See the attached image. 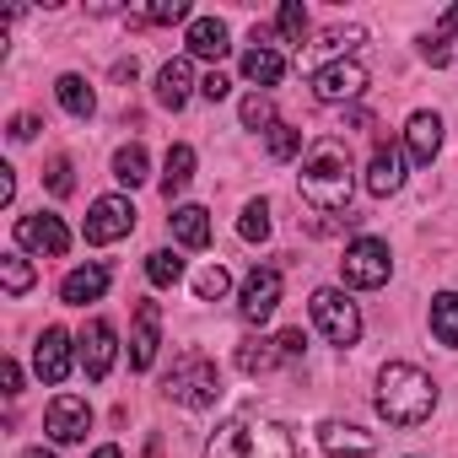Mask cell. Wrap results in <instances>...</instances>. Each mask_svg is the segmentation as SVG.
<instances>
[{"instance_id":"obj_1","label":"cell","mask_w":458,"mask_h":458,"mask_svg":"<svg viewBox=\"0 0 458 458\" xmlns=\"http://www.w3.org/2000/svg\"><path fill=\"white\" fill-rule=\"evenodd\" d=\"M297 183H302V199H308L313 210H324V216L345 210V205H351V194H356L351 151H345L340 140H313V146H308V157H302Z\"/></svg>"},{"instance_id":"obj_2","label":"cell","mask_w":458,"mask_h":458,"mask_svg":"<svg viewBox=\"0 0 458 458\" xmlns=\"http://www.w3.org/2000/svg\"><path fill=\"white\" fill-rule=\"evenodd\" d=\"M205 458H308V453L297 447V437H292L281 420L238 415V420H226V426L210 437Z\"/></svg>"},{"instance_id":"obj_3","label":"cell","mask_w":458,"mask_h":458,"mask_svg":"<svg viewBox=\"0 0 458 458\" xmlns=\"http://www.w3.org/2000/svg\"><path fill=\"white\" fill-rule=\"evenodd\" d=\"M437 410V383L410 367V361H388L377 372V415L388 426H420L426 415Z\"/></svg>"},{"instance_id":"obj_4","label":"cell","mask_w":458,"mask_h":458,"mask_svg":"<svg viewBox=\"0 0 458 458\" xmlns=\"http://www.w3.org/2000/svg\"><path fill=\"white\" fill-rule=\"evenodd\" d=\"M313 329H318L329 345L351 351V345L361 340V308H356L340 286H324V292H313Z\"/></svg>"},{"instance_id":"obj_5","label":"cell","mask_w":458,"mask_h":458,"mask_svg":"<svg viewBox=\"0 0 458 458\" xmlns=\"http://www.w3.org/2000/svg\"><path fill=\"white\" fill-rule=\"evenodd\" d=\"M162 394H167L173 404H183V410H210L216 394H221V372H216V361H205V356H183V361L173 367V377L162 383Z\"/></svg>"},{"instance_id":"obj_6","label":"cell","mask_w":458,"mask_h":458,"mask_svg":"<svg viewBox=\"0 0 458 458\" xmlns=\"http://www.w3.org/2000/svg\"><path fill=\"white\" fill-rule=\"evenodd\" d=\"M340 276H345V286H356V292L388 286V276H394L388 243H383V238H356V243L345 249V259H340Z\"/></svg>"},{"instance_id":"obj_7","label":"cell","mask_w":458,"mask_h":458,"mask_svg":"<svg viewBox=\"0 0 458 458\" xmlns=\"http://www.w3.org/2000/svg\"><path fill=\"white\" fill-rule=\"evenodd\" d=\"M87 243H119V238H130L135 233V205L124 199V194H103V199H92V210H87Z\"/></svg>"},{"instance_id":"obj_8","label":"cell","mask_w":458,"mask_h":458,"mask_svg":"<svg viewBox=\"0 0 458 458\" xmlns=\"http://www.w3.org/2000/svg\"><path fill=\"white\" fill-rule=\"evenodd\" d=\"M17 243L38 259H65L71 249V226L49 210H33V216H17Z\"/></svg>"},{"instance_id":"obj_9","label":"cell","mask_w":458,"mask_h":458,"mask_svg":"<svg viewBox=\"0 0 458 458\" xmlns=\"http://www.w3.org/2000/svg\"><path fill=\"white\" fill-rule=\"evenodd\" d=\"M361 92H367V71H361L356 60H329V65L313 71V98L329 103V108H345V103H356Z\"/></svg>"},{"instance_id":"obj_10","label":"cell","mask_w":458,"mask_h":458,"mask_svg":"<svg viewBox=\"0 0 458 458\" xmlns=\"http://www.w3.org/2000/svg\"><path fill=\"white\" fill-rule=\"evenodd\" d=\"M114 356H119V329H114L108 318H92V324L81 329V340H76V361H81V372H87L92 383H103V377L114 372Z\"/></svg>"},{"instance_id":"obj_11","label":"cell","mask_w":458,"mask_h":458,"mask_svg":"<svg viewBox=\"0 0 458 458\" xmlns=\"http://www.w3.org/2000/svg\"><path fill=\"white\" fill-rule=\"evenodd\" d=\"M44 431H49L55 442H87V431H92V404H87L81 394H55L49 410H44Z\"/></svg>"},{"instance_id":"obj_12","label":"cell","mask_w":458,"mask_h":458,"mask_svg":"<svg viewBox=\"0 0 458 458\" xmlns=\"http://www.w3.org/2000/svg\"><path fill=\"white\" fill-rule=\"evenodd\" d=\"M276 308H281V270L265 265V270H254V276L243 281V292H238V313H243L249 324H270Z\"/></svg>"},{"instance_id":"obj_13","label":"cell","mask_w":458,"mask_h":458,"mask_svg":"<svg viewBox=\"0 0 458 458\" xmlns=\"http://www.w3.org/2000/svg\"><path fill=\"white\" fill-rule=\"evenodd\" d=\"M71 367H76V340H71L65 329H44L38 345H33V372H38L49 388H60V383L71 377Z\"/></svg>"},{"instance_id":"obj_14","label":"cell","mask_w":458,"mask_h":458,"mask_svg":"<svg viewBox=\"0 0 458 458\" xmlns=\"http://www.w3.org/2000/svg\"><path fill=\"white\" fill-rule=\"evenodd\" d=\"M157 345H162V308L157 302H140L135 308V329H130V367L146 372L157 361Z\"/></svg>"},{"instance_id":"obj_15","label":"cell","mask_w":458,"mask_h":458,"mask_svg":"<svg viewBox=\"0 0 458 458\" xmlns=\"http://www.w3.org/2000/svg\"><path fill=\"white\" fill-rule=\"evenodd\" d=\"M437 151H442V119L431 108L410 114V124H404V157L426 167V162H437Z\"/></svg>"},{"instance_id":"obj_16","label":"cell","mask_w":458,"mask_h":458,"mask_svg":"<svg viewBox=\"0 0 458 458\" xmlns=\"http://www.w3.org/2000/svg\"><path fill=\"white\" fill-rule=\"evenodd\" d=\"M399 183H404V146L377 140V151H372V162H367V189L383 199V194H399Z\"/></svg>"},{"instance_id":"obj_17","label":"cell","mask_w":458,"mask_h":458,"mask_svg":"<svg viewBox=\"0 0 458 458\" xmlns=\"http://www.w3.org/2000/svg\"><path fill=\"white\" fill-rule=\"evenodd\" d=\"M103 292H108V265H76V270L60 281V302H65V308L103 302Z\"/></svg>"},{"instance_id":"obj_18","label":"cell","mask_w":458,"mask_h":458,"mask_svg":"<svg viewBox=\"0 0 458 458\" xmlns=\"http://www.w3.org/2000/svg\"><path fill=\"white\" fill-rule=\"evenodd\" d=\"M318 442L335 458H367V453H377V437L361 431V426H345V420H324L318 426Z\"/></svg>"},{"instance_id":"obj_19","label":"cell","mask_w":458,"mask_h":458,"mask_svg":"<svg viewBox=\"0 0 458 458\" xmlns=\"http://www.w3.org/2000/svg\"><path fill=\"white\" fill-rule=\"evenodd\" d=\"M183 44H189V55L194 60H226V49H233V38H226V22L221 17H194L189 22V33H183Z\"/></svg>"},{"instance_id":"obj_20","label":"cell","mask_w":458,"mask_h":458,"mask_svg":"<svg viewBox=\"0 0 458 458\" xmlns=\"http://www.w3.org/2000/svg\"><path fill=\"white\" fill-rule=\"evenodd\" d=\"M194 92H199V81H194L189 60H167V65L157 71V103H162V108H173V114H178Z\"/></svg>"},{"instance_id":"obj_21","label":"cell","mask_w":458,"mask_h":458,"mask_svg":"<svg viewBox=\"0 0 458 458\" xmlns=\"http://www.w3.org/2000/svg\"><path fill=\"white\" fill-rule=\"evenodd\" d=\"M281 76H286V55H281L276 44H249V49H243V81L276 87Z\"/></svg>"},{"instance_id":"obj_22","label":"cell","mask_w":458,"mask_h":458,"mask_svg":"<svg viewBox=\"0 0 458 458\" xmlns=\"http://www.w3.org/2000/svg\"><path fill=\"white\" fill-rule=\"evenodd\" d=\"M167 226H173V238H178L183 249H205V243H210V210H205V205H173Z\"/></svg>"},{"instance_id":"obj_23","label":"cell","mask_w":458,"mask_h":458,"mask_svg":"<svg viewBox=\"0 0 458 458\" xmlns=\"http://www.w3.org/2000/svg\"><path fill=\"white\" fill-rule=\"evenodd\" d=\"M286 356H281V345L276 340H265V335H249L243 345H238V372H249V377H265V372H276Z\"/></svg>"},{"instance_id":"obj_24","label":"cell","mask_w":458,"mask_h":458,"mask_svg":"<svg viewBox=\"0 0 458 458\" xmlns=\"http://www.w3.org/2000/svg\"><path fill=\"white\" fill-rule=\"evenodd\" d=\"M189 183H194V146H167V162H162V194L178 199Z\"/></svg>"},{"instance_id":"obj_25","label":"cell","mask_w":458,"mask_h":458,"mask_svg":"<svg viewBox=\"0 0 458 458\" xmlns=\"http://www.w3.org/2000/svg\"><path fill=\"white\" fill-rule=\"evenodd\" d=\"M55 98H60V108H65L71 119H92V108H98V98H92L87 76H76V71L55 81Z\"/></svg>"},{"instance_id":"obj_26","label":"cell","mask_w":458,"mask_h":458,"mask_svg":"<svg viewBox=\"0 0 458 458\" xmlns=\"http://www.w3.org/2000/svg\"><path fill=\"white\" fill-rule=\"evenodd\" d=\"M114 178H119V183H130V189H140V183L151 178L146 146H135V140H130V146H119V151H114Z\"/></svg>"},{"instance_id":"obj_27","label":"cell","mask_w":458,"mask_h":458,"mask_svg":"<svg viewBox=\"0 0 458 458\" xmlns=\"http://www.w3.org/2000/svg\"><path fill=\"white\" fill-rule=\"evenodd\" d=\"M431 335L442 345H458V292H437L431 297Z\"/></svg>"},{"instance_id":"obj_28","label":"cell","mask_w":458,"mask_h":458,"mask_svg":"<svg viewBox=\"0 0 458 458\" xmlns=\"http://www.w3.org/2000/svg\"><path fill=\"white\" fill-rule=\"evenodd\" d=\"M146 281H151V286H178V281H183V259H178L173 249L146 254Z\"/></svg>"},{"instance_id":"obj_29","label":"cell","mask_w":458,"mask_h":458,"mask_svg":"<svg viewBox=\"0 0 458 458\" xmlns=\"http://www.w3.org/2000/svg\"><path fill=\"white\" fill-rule=\"evenodd\" d=\"M238 233H243V243H265V238H270V205H265V199H249V205H243Z\"/></svg>"},{"instance_id":"obj_30","label":"cell","mask_w":458,"mask_h":458,"mask_svg":"<svg viewBox=\"0 0 458 458\" xmlns=\"http://www.w3.org/2000/svg\"><path fill=\"white\" fill-rule=\"evenodd\" d=\"M238 114H243V124H249V130H276V124H281V119H276V103H270V92H249Z\"/></svg>"},{"instance_id":"obj_31","label":"cell","mask_w":458,"mask_h":458,"mask_svg":"<svg viewBox=\"0 0 458 458\" xmlns=\"http://www.w3.org/2000/svg\"><path fill=\"white\" fill-rule=\"evenodd\" d=\"M265 151H270V162H292V157L302 151V130H292V124L265 130Z\"/></svg>"},{"instance_id":"obj_32","label":"cell","mask_w":458,"mask_h":458,"mask_svg":"<svg viewBox=\"0 0 458 458\" xmlns=\"http://www.w3.org/2000/svg\"><path fill=\"white\" fill-rule=\"evenodd\" d=\"M0 281H6L12 297H22V292H33V265L22 254H6V259H0Z\"/></svg>"},{"instance_id":"obj_33","label":"cell","mask_w":458,"mask_h":458,"mask_svg":"<svg viewBox=\"0 0 458 458\" xmlns=\"http://www.w3.org/2000/svg\"><path fill=\"white\" fill-rule=\"evenodd\" d=\"M276 33H281L286 44H302V38H308V12L297 6V0H286V6L276 12Z\"/></svg>"},{"instance_id":"obj_34","label":"cell","mask_w":458,"mask_h":458,"mask_svg":"<svg viewBox=\"0 0 458 458\" xmlns=\"http://www.w3.org/2000/svg\"><path fill=\"white\" fill-rule=\"evenodd\" d=\"M140 22H151V28H173V22H194V17H189V0H157V6L140 12Z\"/></svg>"},{"instance_id":"obj_35","label":"cell","mask_w":458,"mask_h":458,"mask_svg":"<svg viewBox=\"0 0 458 458\" xmlns=\"http://www.w3.org/2000/svg\"><path fill=\"white\" fill-rule=\"evenodd\" d=\"M194 292H199V302H221L226 292H233V276H226L221 265H210V270L194 276Z\"/></svg>"},{"instance_id":"obj_36","label":"cell","mask_w":458,"mask_h":458,"mask_svg":"<svg viewBox=\"0 0 458 458\" xmlns=\"http://www.w3.org/2000/svg\"><path fill=\"white\" fill-rule=\"evenodd\" d=\"M44 183H49V194H71V189H76V167H71V157H55L49 173H44Z\"/></svg>"},{"instance_id":"obj_37","label":"cell","mask_w":458,"mask_h":458,"mask_svg":"<svg viewBox=\"0 0 458 458\" xmlns=\"http://www.w3.org/2000/svg\"><path fill=\"white\" fill-rule=\"evenodd\" d=\"M420 60H426V65H447V60H458V49H453L442 33H426V38H420Z\"/></svg>"},{"instance_id":"obj_38","label":"cell","mask_w":458,"mask_h":458,"mask_svg":"<svg viewBox=\"0 0 458 458\" xmlns=\"http://www.w3.org/2000/svg\"><path fill=\"white\" fill-rule=\"evenodd\" d=\"M356 44H361V28H345V33H340V28H335V33H324V44H318V49H329V55H335V60H345V55H340V49H356Z\"/></svg>"},{"instance_id":"obj_39","label":"cell","mask_w":458,"mask_h":458,"mask_svg":"<svg viewBox=\"0 0 458 458\" xmlns=\"http://www.w3.org/2000/svg\"><path fill=\"white\" fill-rule=\"evenodd\" d=\"M226 92H233V81H226V76H221V71H210V76H205V81H199V98H205V103H221V98H226Z\"/></svg>"},{"instance_id":"obj_40","label":"cell","mask_w":458,"mask_h":458,"mask_svg":"<svg viewBox=\"0 0 458 458\" xmlns=\"http://www.w3.org/2000/svg\"><path fill=\"white\" fill-rule=\"evenodd\" d=\"M276 345H281V356H286V361H297V356L308 351V340H302V329H281V335H276Z\"/></svg>"},{"instance_id":"obj_41","label":"cell","mask_w":458,"mask_h":458,"mask_svg":"<svg viewBox=\"0 0 458 458\" xmlns=\"http://www.w3.org/2000/svg\"><path fill=\"white\" fill-rule=\"evenodd\" d=\"M0 383H6V394H22V367L6 356V361H0Z\"/></svg>"},{"instance_id":"obj_42","label":"cell","mask_w":458,"mask_h":458,"mask_svg":"<svg viewBox=\"0 0 458 458\" xmlns=\"http://www.w3.org/2000/svg\"><path fill=\"white\" fill-rule=\"evenodd\" d=\"M33 135H38V119L33 114H17L12 119V140H33Z\"/></svg>"},{"instance_id":"obj_43","label":"cell","mask_w":458,"mask_h":458,"mask_svg":"<svg viewBox=\"0 0 458 458\" xmlns=\"http://www.w3.org/2000/svg\"><path fill=\"white\" fill-rule=\"evenodd\" d=\"M12 194H17V178H12V167H0V205H12Z\"/></svg>"},{"instance_id":"obj_44","label":"cell","mask_w":458,"mask_h":458,"mask_svg":"<svg viewBox=\"0 0 458 458\" xmlns=\"http://www.w3.org/2000/svg\"><path fill=\"white\" fill-rule=\"evenodd\" d=\"M92 458H124V453H119V447H114V442H108V447H98V453H92Z\"/></svg>"},{"instance_id":"obj_45","label":"cell","mask_w":458,"mask_h":458,"mask_svg":"<svg viewBox=\"0 0 458 458\" xmlns=\"http://www.w3.org/2000/svg\"><path fill=\"white\" fill-rule=\"evenodd\" d=\"M28 458H55V453H44V447H38V453H28Z\"/></svg>"}]
</instances>
